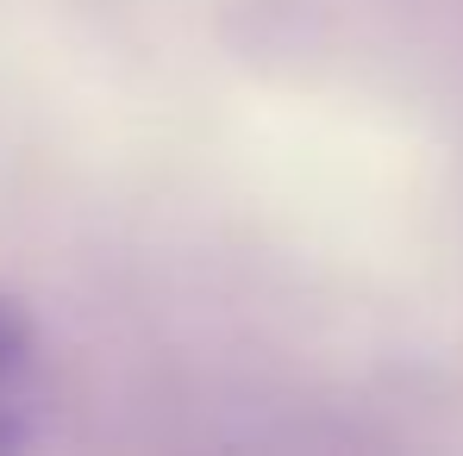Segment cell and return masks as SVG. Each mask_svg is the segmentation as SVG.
Returning a JSON list of instances; mask_svg holds the SVG:
<instances>
[{
  "label": "cell",
  "instance_id": "1",
  "mask_svg": "<svg viewBox=\"0 0 463 456\" xmlns=\"http://www.w3.org/2000/svg\"><path fill=\"white\" fill-rule=\"evenodd\" d=\"M32 369H38V338L25 325V312L0 301V451L25 438V394H32Z\"/></svg>",
  "mask_w": 463,
  "mask_h": 456
}]
</instances>
